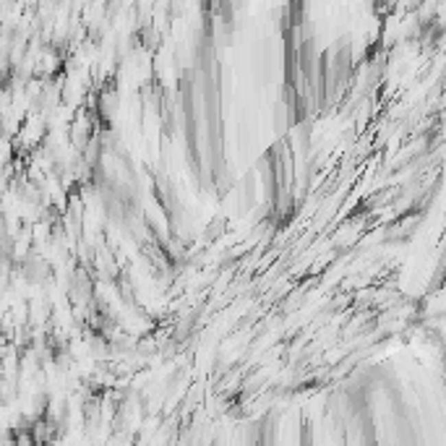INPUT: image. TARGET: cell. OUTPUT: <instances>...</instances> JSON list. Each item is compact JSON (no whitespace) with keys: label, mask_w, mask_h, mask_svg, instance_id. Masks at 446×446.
<instances>
[]
</instances>
